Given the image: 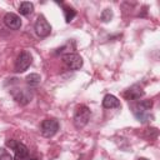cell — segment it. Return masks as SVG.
Returning <instances> with one entry per match:
<instances>
[{
	"label": "cell",
	"mask_w": 160,
	"mask_h": 160,
	"mask_svg": "<svg viewBox=\"0 0 160 160\" xmlns=\"http://www.w3.org/2000/svg\"><path fill=\"white\" fill-rule=\"evenodd\" d=\"M100 19H101V21H104V22L111 21V19H112V11H111V9H105V10L101 12Z\"/></svg>",
	"instance_id": "9a60e30c"
},
{
	"label": "cell",
	"mask_w": 160,
	"mask_h": 160,
	"mask_svg": "<svg viewBox=\"0 0 160 160\" xmlns=\"http://www.w3.org/2000/svg\"><path fill=\"white\" fill-rule=\"evenodd\" d=\"M138 160H149V159H146V158H139Z\"/></svg>",
	"instance_id": "e0dca14e"
},
{
	"label": "cell",
	"mask_w": 160,
	"mask_h": 160,
	"mask_svg": "<svg viewBox=\"0 0 160 160\" xmlns=\"http://www.w3.org/2000/svg\"><path fill=\"white\" fill-rule=\"evenodd\" d=\"M11 95L12 98L20 104V105H26L31 101V98H32V94L31 91L26 90V89H15V90H11Z\"/></svg>",
	"instance_id": "ba28073f"
},
{
	"label": "cell",
	"mask_w": 160,
	"mask_h": 160,
	"mask_svg": "<svg viewBox=\"0 0 160 160\" xmlns=\"http://www.w3.org/2000/svg\"><path fill=\"white\" fill-rule=\"evenodd\" d=\"M65 66L70 70H79L82 66V58L76 52H66L62 55Z\"/></svg>",
	"instance_id": "5b68a950"
},
{
	"label": "cell",
	"mask_w": 160,
	"mask_h": 160,
	"mask_svg": "<svg viewBox=\"0 0 160 160\" xmlns=\"http://www.w3.org/2000/svg\"><path fill=\"white\" fill-rule=\"evenodd\" d=\"M102 106L105 109H116V108H120L121 105H120V100L116 96L111 94H106L102 99Z\"/></svg>",
	"instance_id": "8fae6325"
},
{
	"label": "cell",
	"mask_w": 160,
	"mask_h": 160,
	"mask_svg": "<svg viewBox=\"0 0 160 160\" xmlns=\"http://www.w3.org/2000/svg\"><path fill=\"white\" fill-rule=\"evenodd\" d=\"M0 160H14V158L8 150H5L4 148H0Z\"/></svg>",
	"instance_id": "2e32d148"
},
{
	"label": "cell",
	"mask_w": 160,
	"mask_h": 160,
	"mask_svg": "<svg viewBox=\"0 0 160 160\" xmlns=\"http://www.w3.org/2000/svg\"><path fill=\"white\" fill-rule=\"evenodd\" d=\"M32 11H34V5L31 2H29V1H24L19 6V12L21 15H25L26 16V15H30Z\"/></svg>",
	"instance_id": "7c38bea8"
},
{
	"label": "cell",
	"mask_w": 160,
	"mask_h": 160,
	"mask_svg": "<svg viewBox=\"0 0 160 160\" xmlns=\"http://www.w3.org/2000/svg\"><path fill=\"white\" fill-rule=\"evenodd\" d=\"M32 62V56L29 51H21L15 61V71L16 72H24L28 70V68Z\"/></svg>",
	"instance_id": "8992f818"
},
{
	"label": "cell",
	"mask_w": 160,
	"mask_h": 160,
	"mask_svg": "<svg viewBox=\"0 0 160 160\" xmlns=\"http://www.w3.org/2000/svg\"><path fill=\"white\" fill-rule=\"evenodd\" d=\"M34 29H35V32L38 34V36H40V38H46L51 32V26L42 15H40L38 18V20L34 25Z\"/></svg>",
	"instance_id": "52a82bcc"
},
{
	"label": "cell",
	"mask_w": 160,
	"mask_h": 160,
	"mask_svg": "<svg viewBox=\"0 0 160 160\" xmlns=\"http://www.w3.org/2000/svg\"><path fill=\"white\" fill-rule=\"evenodd\" d=\"M64 16H65V21L70 22L76 16V11L70 6H64Z\"/></svg>",
	"instance_id": "5bb4252c"
},
{
	"label": "cell",
	"mask_w": 160,
	"mask_h": 160,
	"mask_svg": "<svg viewBox=\"0 0 160 160\" xmlns=\"http://www.w3.org/2000/svg\"><path fill=\"white\" fill-rule=\"evenodd\" d=\"M152 106V101L151 100H142V101H139L136 104H134L131 106L132 109V114L135 115V118L141 121V122H145L148 119H149V110L151 109Z\"/></svg>",
	"instance_id": "7a4b0ae2"
},
{
	"label": "cell",
	"mask_w": 160,
	"mask_h": 160,
	"mask_svg": "<svg viewBox=\"0 0 160 160\" xmlns=\"http://www.w3.org/2000/svg\"><path fill=\"white\" fill-rule=\"evenodd\" d=\"M90 115H91V111H90V109H89L86 105H84V104L79 105V106L75 109L74 118H72V122H74L75 128H76V129L84 128V126L89 122Z\"/></svg>",
	"instance_id": "6da1fadb"
},
{
	"label": "cell",
	"mask_w": 160,
	"mask_h": 160,
	"mask_svg": "<svg viewBox=\"0 0 160 160\" xmlns=\"http://www.w3.org/2000/svg\"><path fill=\"white\" fill-rule=\"evenodd\" d=\"M6 146L15 151L14 160H29V158H28L29 150H28L26 145H24L22 142H18L16 140L10 139L6 141Z\"/></svg>",
	"instance_id": "3957f363"
},
{
	"label": "cell",
	"mask_w": 160,
	"mask_h": 160,
	"mask_svg": "<svg viewBox=\"0 0 160 160\" xmlns=\"http://www.w3.org/2000/svg\"><path fill=\"white\" fill-rule=\"evenodd\" d=\"M26 84L29 85V86H38L39 84H40V81H41V78H40V75L39 74H36V72H32V74H30V75H28L26 76Z\"/></svg>",
	"instance_id": "4fadbf2b"
},
{
	"label": "cell",
	"mask_w": 160,
	"mask_h": 160,
	"mask_svg": "<svg viewBox=\"0 0 160 160\" xmlns=\"http://www.w3.org/2000/svg\"><path fill=\"white\" fill-rule=\"evenodd\" d=\"M29 160H39V159H36V158H32V159H29Z\"/></svg>",
	"instance_id": "ac0fdd59"
},
{
	"label": "cell",
	"mask_w": 160,
	"mask_h": 160,
	"mask_svg": "<svg viewBox=\"0 0 160 160\" xmlns=\"http://www.w3.org/2000/svg\"><path fill=\"white\" fill-rule=\"evenodd\" d=\"M4 24L12 30H18L21 28V19L19 15L14 14V12H6L4 15Z\"/></svg>",
	"instance_id": "9c48e42d"
},
{
	"label": "cell",
	"mask_w": 160,
	"mask_h": 160,
	"mask_svg": "<svg viewBox=\"0 0 160 160\" xmlns=\"http://www.w3.org/2000/svg\"><path fill=\"white\" fill-rule=\"evenodd\" d=\"M145 94V91L142 90V88L138 84L130 86L125 92H124V98L126 100H139L140 98H142Z\"/></svg>",
	"instance_id": "30bf717a"
},
{
	"label": "cell",
	"mask_w": 160,
	"mask_h": 160,
	"mask_svg": "<svg viewBox=\"0 0 160 160\" xmlns=\"http://www.w3.org/2000/svg\"><path fill=\"white\" fill-rule=\"evenodd\" d=\"M59 130V122L55 119H45L40 124V132L45 138L54 136Z\"/></svg>",
	"instance_id": "277c9868"
}]
</instances>
